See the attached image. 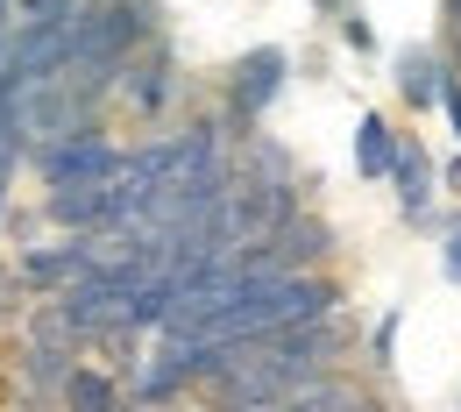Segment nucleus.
Wrapping results in <instances>:
<instances>
[{
  "label": "nucleus",
  "instance_id": "nucleus-2",
  "mask_svg": "<svg viewBox=\"0 0 461 412\" xmlns=\"http://www.w3.org/2000/svg\"><path fill=\"white\" fill-rule=\"evenodd\" d=\"M36 164H43V185L64 192V185H100V178H114L128 157L107 142V128H93V121H86V128L58 135V142H43V150H36Z\"/></svg>",
  "mask_w": 461,
  "mask_h": 412
},
{
  "label": "nucleus",
  "instance_id": "nucleus-6",
  "mask_svg": "<svg viewBox=\"0 0 461 412\" xmlns=\"http://www.w3.org/2000/svg\"><path fill=\"white\" fill-rule=\"evenodd\" d=\"M270 256H277V270H320V263L334 256V228H327L320 214H305V206H298L285 228L270 235Z\"/></svg>",
  "mask_w": 461,
  "mask_h": 412
},
{
  "label": "nucleus",
  "instance_id": "nucleus-15",
  "mask_svg": "<svg viewBox=\"0 0 461 412\" xmlns=\"http://www.w3.org/2000/svg\"><path fill=\"white\" fill-rule=\"evenodd\" d=\"M312 7H320V14H334V22L348 14V0H312Z\"/></svg>",
  "mask_w": 461,
  "mask_h": 412
},
{
  "label": "nucleus",
  "instance_id": "nucleus-9",
  "mask_svg": "<svg viewBox=\"0 0 461 412\" xmlns=\"http://www.w3.org/2000/svg\"><path fill=\"white\" fill-rule=\"evenodd\" d=\"M64 412H128V398H121V384L107 377V370H93V362H71V377H64Z\"/></svg>",
  "mask_w": 461,
  "mask_h": 412
},
{
  "label": "nucleus",
  "instance_id": "nucleus-12",
  "mask_svg": "<svg viewBox=\"0 0 461 412\" xmlns=\"http://www.w3.org/2000/svg\"><path fill=\"white\" fill-rule=\"evenodd\" d=\"M341 43L355 58H376V22H362V14H341Z\"/></svg>",
  "mask_w": 461,
  "mask_h": 412
},
{
  "label": "nucleus",
  "instance_id": "nucleus-4",
  "mask_svg": "<svg viewBox=\"0 0 461 412\" xmlns=\"http://www.w3.org/2000/svg\"><path fill=\"white\" fill-rule=\"evenodd\" d=\"M433 178H440V164L426 157V142H411V135H404V142H398V171H391L404 228H426V221H433Z\"/></svg>",
  "mask_w": 461,
  "mask_h": 412
},
{
  "label": "nucleus",
  "instance_id": "nucleus-7",
  "mask_svg": "<svg viewBox=\"0 0 461 412\" xmlns=\"http://www.w3.org/2000/svg\"><path fill=\"white\" fill-rule=\"evenodd\" d=\"M398 142H404V128L391 114H369L355 121V171H362V185H391V171H398Z\"/></svg>",
  "mask_w": 461,
  "mask_h": 412
},
{
  "label": "nucleus",
  "instance_id": "nucleus-3",
  "mask_svg": "<svg viewBox=\"0 0 461 412\" xmlns=\"http://www.w3.org/2000/svg\"><path fill=\"white\" fill-rule=\"evenodd\" d=\"M391 78H398L404 114H440V86H447V58H440V50H426V43H404L398 64H391Z\"/></svg>",
  "mask_w": 461,
  "mask_h": 412
},
{
  "label": "nucleus",
  "instance_id": "nucleus-8",
  "mask_svg": "<svg viewBox=\"0 0 461 412\" xmlns=\"http://www.w3.org/2000/svg\"><path fill=\"white\" fill-rule=\"evenodd\" d=\"M270 412H384V398L376 391H362L355 377H320V384H305V391H291L285 406H270Z\"/></svg>",
  "mask_w": 461,
  "mask_h": 412
},
{
  "label": "nucleus",
  "instance_id": "nucleus-16",
  "mask_svg": "<svg viewBox=\"0 0 461 412\" xmlns=\"http://www.w3.org/2000/svg\"><path fill=\"white\" fill-rule=\"evenodd\" d=\"M440 14H447V29H461V0H440Z\"/></svg>",
  "mask_w": 461,
  "mask_h": 412
},
{
  "label": "nucleus",
  "instance_id": "nucleus-5",
  "mask_svg": "<svg viewBox=\"0 0 461 412\" xmlns=\"http://www.w3.org/2000/svg\"><path fill=\"white\" fill-rule=\"evenodd\" d=\"M121 93H128V107H135V114H164V100L177 93L171 43H157L149 58H128V64H121Z\"/></svg>",
  "mask_w": 461,
  "mask_h": 412
},
{
  "label": "nucleus",
  "instance_id": "nucleus-14",
  "mask_svg": "<svg viewBox=\"0 0 461 412\" xmlns=\"http://www.w3.org/2000/svg\"><path fill=\"white\" fill-rule=\"evenodd\" d=\"M440 178H447V185H455V192H461V150H455V157H447V164H440Z\"/></svg>",
  "mask_w": 461,
  "mask_h": 412
},
{
  "label": "nucleus",
  "instance_id": "nucleus-13",
  "mask_svg": "<svg viewBox=\"0 0 461 412\" xmlns=\"http://www.w3.org/2000/svg\"><path fill=\"white\" fill-rule=\"evenodd\" d=\"M447 278H455V285H461V214H455V221H447Z\"/></svg>",
  "mask_w": 461,
  "mask_h": 412
},
{
  "label": "nucleus",
  "instance_id": "nucleus-1",
  "mask_svg": "<svg viewBox=\"0 0 461 412\" xmlns=\"http://www.w3.org/2000/svg\"><path fill=\"white\" fill-rule=\"evenodd\" d=\"M285 78H291V58L277 43H256L249 58H234V71H228V135H263L256 121L277 107Z\"/></svg>",
  "mask_w": 461,
  "mask_h": 412
},
{
  "label": "nucleus",
  "instance_id": "nucleus-11",
  "mask_svg": "<svg viewBox=\"0 0 461 412\" xmlns=\"http://www.w3.org/2000/svg\"><path fill=\"white\" fill-rule=\"evenodd\" d=\"M369 362H376V370H391V362H398V313H384V320H376V334H369Z\"/></svg>",
  "mask_w": 461,
  "mask_h": 412
},
{
  "label": "nucleus",
  "instance_id": "nucleus-10",
  "mask_svg": "<svg viewBox=\"0 0 461 412\" xmlns=\"http://www.w3.org/2000/svg\"><path fill=\"white\" fill-rule=\"evenodd\" d=\"M86 0H22L14 7V29H58V22H78Z\"/></svg>",
  "mask_w": 461,
  "mask_h": 412
}]
</instances>
